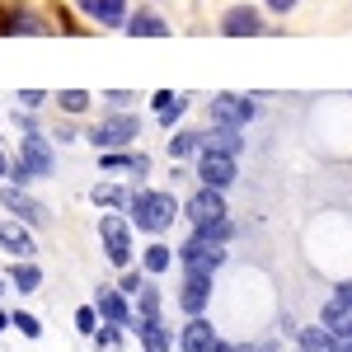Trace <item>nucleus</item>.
I'll list each match as a JSON object with an SVG mask.
<instances>
[{
    "label": "nucleus",
    "instance_id": "obj_6",
    "mask_svg": "<svg viewBox=\"0 0 352 352\" xmlns=\"http://www.w3.org/2000/svg\"><path fill=\"white\" fill-rule=\"evenodd\" d=\"M254 113H258V104H254L249 94H212V104H207V118H212V122L240 127V132L254 122Z\"/></svg>",
    "mask_w": 352,
    "mask_h": 352
},
{
    "label": "nucleus",
    "instance_id": "obj_30",
    "mask_svg": "<svg viewBox=\"0 0 352 352\" xmlns=\"http://www.w3.org/2000/svg\"><path fill=\"white\" fill-rule=\"evenodd\" d=\"M56 104H61L66 113H85V109H89V94H85V89H61Z\"/></svg>",
    "mask_w": 352,
    "mask_h": 352
},
{
    "label": "nucleus",
    "instance_id": "obj_18",
    "mask_svg": "<svg viewBox=\"0 0 352 352\" xmlns=\"http://www.w3.org/2000/svg\"><path fill=\"white\" fill-rule=\"evenodd\" d=\"M188 94H174V89H160V94H151V109H155V118H160V127H174L184 113H188Z\"/></svg>",
    "mask_w": 352,
    "mask_h": 352
},
{
    "label": "nucleus",
    "instance_id": "obj_24",
    "mask_svg": "<svg viewBox=\"0 0 352 352\" xmlns=\"http://www.w3.org/2000/svg\"><path fill=\"white\" fill-rule=\"evenodd\" d=\"M132 305H136V320H164L160 315V287H155V282H146V287L132 296Z\"/></svg>",
    "mask_w": 352,
    "mask_h": 352
},
{
    "label": "nucleus",
    "instance_id": "obj_36",
    "mask_svg": "<svg viewBox=\"0 0 352 352\" xmlns=\"http://www.w3.org/2000/svg\"><path fill=\"white\" fill-rule=\"evenodd\" d=\"M263 5H268V10H272V14H287V10H296V5H300V0H263Z\"/></svg>",
    "mask_w": 352,
    "mask_h": 352
},
{
    "label": "nucleus",
    "instance_id": "obj_2",
    "mask_svg": "<svg viewBox=\"0 0 352 352\" xmlns=\"http://www.w3.org/2000/svg\"><path fill=\"white\" fill-rule=\"evenodd\" d=\"M127 217H132L136 230H146V235H155V240H160L164 230L184 217V202H179L169 188H136L132 202H127Z\"/></svg>",
    "mask_w": 352,
    "mask_h": 352
},
{
    "label": "nucleus",
    "instance_id": "obj_9",
    "mask_svg": "<svg viewBox=\"0 0 352 352\" xmlns=\"http://www.w3.org/2000/svg\"><path fill=\"white\" fill-rule=\"evenodd\" d=\"M94 305H99L104 324H118V329H132V324H136V305H132V296H122L118 287H99V292H94Z\"/></svg>",
    "mask_w": 352,
    "mask_h": 352
},
{
    "label": "nucleus",
    "instance_id": "obj_32",
    "mask_svg": "<svg viewBox=\"0 0 352 352\" xmlns=\"http://www.w3.org/2000/svg\"><path fill=\"white\" fill-rule=\"evenodd\" d=\"M127 155H132V151H104V155H99V164H104V169H127Z\"/></svg>",
    "mask_w": 352,
    "mask_h": 352
},
{
    "label": "nucleus",
    "instance_id": "obj_14",
    "mask_svg": "<svg viewBox=\"0 0 352 352\" xmlns=\"http://www.w3.org/2000/svg\"><path fill=\"white\" fill-rule=\"evenodd\" d=\"M132 333L141 338V348H146V352H169V348H179V333H169V324H164V320H136Z\"/></svg>",
    "mask_w": 352,
    "mask_h": 352
},
{
    "label": "nucleus",
    "instance_id": "obj_27",
    "mask_svg": "<svg viewBox=\"0 0 352 352\" xmlns=\"http://www.w3.org/2000/svg\"><path fill=\"white\" fill-rule=\"evenodd\" d=\"M76 329H80L85 338H94V333L104 329V315H99V305H80V310H76Z\"/></svg>",
    "mask_w": 352,
    "mask_h": 352
},
{
    "label": "nucleus",
    "instance_id": "obj_37",
    "mask_svg": "<svg viewBox=\"0 0 352 352\" xmlns=\"http://www.w3.org/2000/svg\"><path fill=\"white\" fill-rule=\"evenodd\" d=\"M333 296H343L352 305V277H343V282H333Z\"/></svg>",
    "mask_w": 352,
    "mask_h": 352
},
{
    "label": "nucleus",
    "instance_id": "obj_7",
    "mask_svg": "<svg viewBox=\"0 0 352 352\" xmlns=\"http://www.w3.org/2000/svg\"><path fill=\"white\" fill-rule=\"evenodd\" d=\"M217 292V272H188L184 268V287H179V310L184 315H207Z\"/></svg>",
    "mask_w": 352,
    "mask_h": 352
},
{
    "label": "nucleus",
    "instance_id": "obj_10",
    "mask_svg": "<svg viewBox=\"0 0 352 352\" xmlns=\"http://www.w3.org/2000/svg\"><path fill=\"white\" fill-rule=\"evenodd\" d=\"M217 324L207 315H188V324L179 329V352H212L217 348Z\"/></svg>",
    "mask_w": 352,
    "mask_h": 352
},
{
    "label": "nucleus",
    "instance_id": "obj_11",
    "mask_svg": "<svg viewBox=\"0 0 352 352\" xmlns=\"http://www.w3.org/2000/svg\"><path fill=\"white\" fill-rule=\"evenodd\" d=\"M19 160L28 164V174H33V179H43V174H52V169H56L52 146H47V136H38V132H28L24 141H19Z\"/></svg>",
    "mask_w": 352,
    "mask_h": 352
},
{
    "label": "nucleus",
    "instance_id": "obj_20",
    "mask_svg": "<svg viewBox=\"0 0 352 352\" xmlns=\"http://www.w3.org/2000/svg\"><path fill=\"white\" fill-rule=\"evenodd\" d=\"M174 263H179V249H169L164 240H151V244H146V254H141V268L151 272V277H164Z\"/></svg>",
    "mask_w": 352,
    "mask_h": 352
},
{
    "label": "nucleus",
    "instance_id": "obj_13",
    "mask_svg": "<svg viewBox=\"0 0 352 352\" xmlns=\"http://www.w3.org/2000/svg\"><path fill=\"white\" fill-rule=\"evenodd\" d=\"M0 249L14 254V258H33V254H38V244H33V235H28V226L19 217L0 221Z\"/></svg>",
    "mask_w": 352,
    "mask_h": 352
},
{
    "label": "nucleus",
    "instance_id": "obj_1",
    "mask_svg": "<svg viewBox=\"0 0 352 352\" xmlns=\"http://www.w3.org/2000/svg\"><path fill=\"white\" fill-rule=\"evenodd\" d=\"M230 235H235V221L226 217L217 221V226H197L188 240L179 244V263L188 272H217L221 263H226V244H230Z\"/></svg>",
    "mask_w": 352,
    "mask_h": 352
},
{
    "label": "nucleus",
    "instance_id": "obj_22",
    "mask_svg": "<svg viewBox=\"0 0 352 352\" xmlns=\"http://www.w3.org/2000/svg\"><path fill=\"white\" fill-rule=\"evenodd\" d=\"M296 348H305V352H338V338H333L324 324H305L296 333Z\"/></svg>",
    "mask_w": 352,
    "mask_h": 352
},
{
    "label": "nucleus",
    "instance_id": "obj_8",
    "mask_svg": "<svg viewBox=\"0 0 352 352\" xmlns=\"http://www.w3.org/2000/svg\"><path fill=\"white\" fill-rule=\"evenodd\" d=\"M226 212H230L226 197H221L217 188H202V184H197V192L184 202V217L192 221V230H197V226H217V221H226Z\"/></svg>",
    "mask_w": 352,
    "mask_h": 352
},
{
    "label": "nucleus",
    "instance_id": "obj_42",
    "mask_svg": "<svg viewBox=\"0 0 352 352\" xmlns=\"http://www.w3.org/2000/svg\"><path fill=\"white\" fill-rule=\"evenodd\" d=\"M240 352H254V348H240Z\"/></svg>",
    "mask_w": 352,
    "mask_h": 352
},
{
    "label": "nucleus",
    "instance_id": "obj_15",
    "mask_svg": "<svg viewBox=\"0 0 352 352\" xmlns=\"http://www.w3.org/2000/svg\"><path fill=\"white\" fill-rule=\"evenodd\" d=\"M320 324L333 333V338H352V305L343 296H329L320 305Z\"/></svg>",
    "mask_w": 352,
    "mask_h": 352
},
{
    "label": "nucleus",
    "instance_id": "obj_16",
    "mask_svg": "<svg viewBox=\"0 0 352 352\" xmlns=\"http://www.w3.org/2000/svg\"><path fill=\"white\" fill-rule=\"evenodd\" d=\"M80 14H89L94 24H109V28H122L127 24V0H76Z\"/></svg>",
    "mask_w": 352,
    "mask_h": 352
},
{
    "label": "nucleus",
    "instance_id": "obj_26",
    "mask_svg": "<svg viewBox=\"0 0 352 352\" xmlns=\"http://www.w3.org/2000/svg\"><path fill=\"white\" fill-rule=\"evenodd\" d=\"M89 202H94V207H122V212H127V202H132V188H118V184H99V188L89 192Z\"/></svg>",
    "mask_w": 352,
    "mask_h": 352
},
{
    "label": "nucleus",
    "instance_id": "obj_5",
    "mask_svg": "<svg viewBox=\"0 0 352 352\" xmlns=\"http://www.w3.org/2000/svg\"><path fill=\"white\" fill-rule=\"evenodd\" d=\"M192 174H197V184H202V188L226 192L235 179H240V155H230V151H202Z\"/></svg>",
    "mask_w": 352,
    "mask_h": 352
},
{
    "label": "nucleus",
    "instance_id": "obj_21",
    "mask_svg": "<svg viewBox=\"0 0 352 352\" xmlns=\"http://www.w3.org/2000/svg\"><path fill=\"white\" fill-rule=\"evenodd\" d=\"M202 151H230V155H240L244 151V132L240 127H221V122H212V132H202Z\"/></svg>",
    "mask_w": 352,
    "mask_h": 352
},
{
    "label": "nucleus",
    "instance_id": "obj_4",
    "mask_svg": "<svg viewBox=\"0 0 352 352\" xmlns=\"http://www.w3.org/2000/svg\"><path fill=\"white\" fill-rule=\"evenodd\" d=\"M132 217L122 212H104L99 217V240H104V254H109L113 268H132Z\"/></svg>",
    "mask_w": 352,
    "mask_h": 352
},
{
    "label": "nucleus",
    "instance_id": "obj_17",
    "mask_svg": "<svg viewBox=\"0 0 352 352\" xmlns=\"http://www.w3.org/2000/svg\"><path fill=\"white\" fill-rule=\"evenodd\" d=\"M221 33H226V38H254V33H263V19H258V10L235 5V10L221 19Z\"/></svg>",
    "mask_w": 352,
    "mask_h": 352
},
{
    "label": "nucleus",
    "instance_id": "obj_38",
    "mask_svg": "<svg viewBox=\"0 0 352 352\" xmlns=\"http://www.w3.org/2000/svg\"><path fill=\"white\" fill-rule=\"evenodd\" d=\"M212 352H240V343H230V338H217V348Z\"/></svg>",
    "mask_w": 352,
    "mask_h": 352
},
{
    "label": "nucleus",
    "instance_id": "obj_43",
    "mask_svg": "<svg viewBox=\"0 0 352 352\" xmlns=\"http://www.w3.org/2000/svg\"><path fill=\"white\" fill-rule=\"evenodd\" d=\"M0 292H5V282H0Z\"/></svg>",
    "mask_w": 352,
    "mask_h": 352
},
{
    "label": "nucleus",
    "instance_id": "obj_35",
    "mask_svg": "<svg viewBox=\"0 0 352 352\" xmlns=\"http://www.w3.org/2000/svg\"><path fill=\"white\" fill-rule=\"evenodd\" d=\"M104 99H109L113 109H127V104H132L136 94H127V89H113V94H104Z\"/></svg>",
    "mask_w": 352,
    "mask_h": 352
},
{
    "label": "nucleus",
    "instance_id": "obj_39",
    "mask_svg": "<svg viewBox=\"0 0 352 352\" xmlns=\"http://www.w3.org/2000/svg\"><path fill=\"white\" fill-rule=\"evenodd\" d=\"M5 329H14V315H5V310H0V333H5Z\"/></svg>",
    "mask_w": 352,
    "mask_h": 352
},
{
    "label": "nucleus",
    "instance_id": "obj_12",
    "mask_svg": "<svg viewBox=\"0 0 352 352\" xmlns=\"http://www.w3.org/2000/svg\"><path fill=\"white\" fill-rule=\"evenodd\" d=\"M0 207H5V212H14L24 226H47V207H43V202H33L24 188H5V192H0Z\"/></svg>",
    "mask_w": 352,
    "mask_h": 352
},
{
    "label": "nucleus",
    "instance_id": "obj_31",
    "mask_svg": "<svg viewBox=\"0 0 352 352\" xmlns=\"http://www.w3.org/2000/svg\"><path fill=\"white\" fill-rule=\"evenodd\" d=\"M14 329H19L24 338H43V320L28 315V310H14Z\"/></svg>",
    "mask_w": 352,
    "mask_h": 352
},
{
    "label": "nucleus",
    "instance_id": "obj_33",
    "mask_svg": "<svg viewBox=\"0 0 352 352\" xmlns=\"http://www.w3.org/2000/svg\"><path fill=\"white\" fill-rule=\"evenodd\" d=\"M127 174H132V179H146V174H151V160H146L141 151H136V155H127Z\"/></svg>",
    "mask_w": 352,
    "mask_h": 352
},
{
    "label": "nucleus",
    "instance_id": "obj_28",
    "mask_svg": "<svg viewBox=\"0 0 352 352\" xmlns=\"http://www.w3.org/2000/svg\"><path fill=\"white\" fill-rule=\"evenodd\" d=\"M0 33H47V24H43L38 14H24V10H19V14H10V24L0 28Z\"/></svg>",
    "mask_w": 352,
    "mask_h": 352
},
{
    "label": "nucleus",
    "instance_id": "obj_40",
    "mask_svg": "<svg viewBox=\"0 0 352 352\" xmlns=\"http://www.w3.org/2000/svg\"><path fill=\"white\" fill-rule=\"evenodd\" d=\"M5 169H10V160H5V155H0V174H5Z\"/></svg>",
    "mask_w": 352,
    "mask_h": 352
},
{
    "label": "nucleus",
    "instance_id": "obj_23",
    "mask_svg": "<svg viewBox=\"0 0 352 352\" xmlns=\"http://www.w3.org/2000/svg\"><path fill=\"white\" fill-rule=\"evenodd\" d=\"M10 287H14V292H38V287H43V268H38V263H33V258H19V263H14V268H10Z\"/></svg>",
    "mask_w": 352,
    "mask_h": 352
},
{
    "label": "nucleus",
    "instance_id": "obj_3",
    "mask_svg": "<svg viewBox=\"0 0 352 352\" xmlns=\"http://www.w3.org/2000/svg\"><path fill=\"white\" fill-rule=\"evenodd\" d=\"M85 136H89L94 151H122V146H132L136 136H141V118L127 113V109H113L109 118H99Z\"/></svg>",
    "mask_w": 352,
    "mask_h": 352
},
{
    "label": "nucleus",
    "instance_id": "obj_41",
    "mask_svg": "<svg viewBox=\"0 0 352 352\" xmlns=\"http://www.w3.org/2000/svg\"><path fill=\"white\" fill-rule=\"evenodd\" d=\"M292 352H305V348H292Z\"/></svg>",
    "mask_w": 352,
    "mask_h": 352
},
{
    "label": "nucleus",
    "instance_id": "obj_29",
    "mask_svg": "<svg viewBox=\"0 0 352 352\" xmlns=\"http://www.w3.org/2000/svg\"><path fill=\"white\" fill-rule=\"evenodd\" d=\"M94 352H122V329L104 324L99 333H94Z\"/></svg>",
    "mask_w": 352,
    "mask_h": 352
},
{
    "label": "nucleus",
    "instance_id": "obj_19",
    "mask_svg": "<svg viewBox=\"0 0 352 352\" xmlns=\"http://www.w3.org/2000/svg\"><path fill=\"white\" fill-rule=\"evenodd\" d=\"M122 28H127L132 38H169V24H164L155 10H132Z\"/></svg>",
    "mask_w": 352,
    "mask_h": 352
},
{
    "label": "nucleus",
    "instance_id": "obj_34",
    "mask_svg": "<svg viewBox=\"0 0 352 352\" xmlns=\"http://www.w3.org/2000/svg\"><path fill=\"white\" fill-rule=\"evenodd\" d=\"M14 99H19V109H43L47 94H43V89H24V94H14Z\"/></svg>",
    "mask_w": 352,
    "mask_h": 352
},
{
    "label": "nucleus",
    "instance_id": "obj_25",
    "mask_svg": "<svg viewBox=\"0 0 352 352\" xmlns=\"http://www.w3.org/2000/svg\"><path fill=\"white\" fill-rule=\"evenodd\" d=\"M202 155V132H174L169 136V160H188Z\"/></svg>",
    "mask_w": 352,
    "mask_h": 352
}]
</instances>
